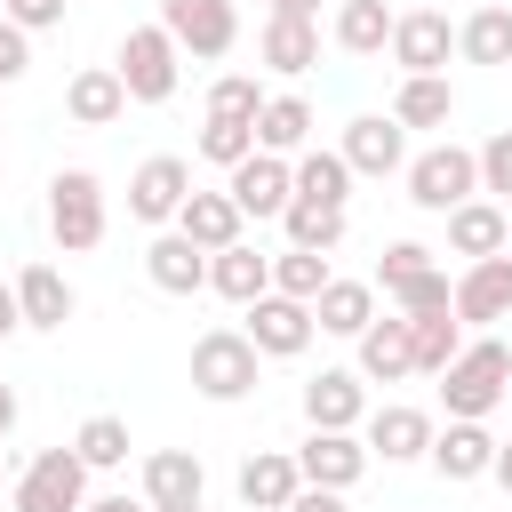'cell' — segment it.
<instances>
[{"instance_id": "obj_1", "label": "cell", "mask_w": 512, "mask_h": 512, "mask_svg": "<svg viewBox=\"0 0 512 512\" xmlns=\"http://www.w3.org/2000/svg\"><path fill=\"white\" fill-rule=\"evenodd\" d=\"M504 376H512V344L504 336H472L448 368H440V408L448 424H488L504 408Z\"/></svg>"}, {"instance_id": "obj_2", "label": "cell", "mask_w": 512, "mask_h": 512, "mask_svg": "<svg viewBox=\"0 0 512 512\" xmlns=\"http://www.w3.org/2000/svg\"><path fill=\"white\" fill-rule=\"evenodd\" d=\"M256 368H264V352H256L240 328L192 336V392H200V400H216V408L248 400V392H256Z\"/></svg>"}, {"instance_id": "obj_3", "label": "cell", "mask_w": 512, "mask_h": 512, "mask_svg": "<svg viewBox=\"0 0 512 512\" xmlns=\"http://www.w3.org/2000/svg\"><path fill=\"white\" fill-rule=\"evenodd\" d=\"M400 176H408V200H416L424 216H448V208L480 200V160H472L464 144H432V152H416Z\"/></svg>"}, {"instance_id": "obj_4", "label": "cell", "mask_w": 512, "mask_h": 512, "mask_svg": "<svg viewBox=\"0 0 512 512\" xmlns=\"http://www.w3.org/2000/svg\"><path fill=\"white\" fill-rule=\"evenodd\" d=\"M48 232H56L64 256H88L104 240V184L88 168H56V184H48Z\"/></svg>"}, {"instance_id": "obj_5", "label": "cell", "mask_w": 512, "mask_h": 512, "mask_svg": "<svg viewBox=\"0 0 512 512\" xmlns=\"http://www.w3.org/2000/svg\"><path fill=\"white\" fill-rule=\"evenodd\" d=\"M120 88H128V104H168L176 96V72H184V56H176V40L160 32V24H136L128 40H120Z\"/></svg>"}, {"instance_id": "obj_6", "label": "cell", "mask_w": 512, "mask_h": 512, "mask_svg": "<svg viewBox=\"0 0 512 512\" xmlns=\"http://www.w3.org/2000/svg\"><path fill=\"white\" fill-rule=\"evenodd\" d=\"M88 504V464L72 448H40L8 496V512H80Z\"/></svg>"}, {"instance_id": "obj_7", "label": "cell", "mask_w": 512, "mask_h": 512, "mask_svg": "<svg viewBox=\"0 0 512 512\" xmlns=\"http://www.w3.org/2000/svg\"><path fill=\"white\" fill-rule=\"evenodd\" d=\"M160 32L176 40V56H232L240 16L232 0H160Z\"/></svg>"}, {"instance_id": "obj_8", "label": "cell", "mask_w": 512, "mask_h": 512, "mask_svg": "<svg viewBox=\"0 0 512 512\" xmlns=\"http://www.w3.org/2000/svg\"><path fill=\"white\" fill-rule=\"evenodd\" d=\"M392 64H400V80H424V72H448V56H456V24L440 16V8H408V16H392Z\"/></svg>"}, {"instance_id": "obj_9", "label": "cell", "mask_w": 512, "mask_h": 512, "mask_svg": "<svg viewBox=\"0 0 512 512\" xmlns=\"http://www.w3.org/2000/svg\"><path fill=\"white\" fill-rule=\"evenodd\" d=\"M336 152H344L352 176H400V168H408V128H400L392 112H360Z\"/></svg>"}, {"instance_id": "obj_10", "label": "cell", "mask_w": 512, "mask_h": 512, "mask_svg": "<svg viewBox=\"0 0 512 512\" xmlns=\"http://www.w3.org/2000/svg\"><path fill=\"white\" fill-rule=\"evenodd\" d=\"M264 360H296L320 328H312V304H296V296H256L248 304V328H240Z\"/></svg>"}, {"instance_id": "obj_11", "label": "cell", "mask_w": 512, "mask_h": 512, "mask_svg": "<svg viewBox=\"0 0 512 512\" xmlns=\"http://www.w3.org/2000/svg\"><path fill=\"white\" fill-rule=\"evenodd\" d=\"M184 192H192V168H184L176 152H152V160L128 176V216H136V224H176Z\"/></svg>"}, {"instance_id": "obj_12", "label": "cell", "mask_w": 512, "mask_h": 512, "mask_svg": "<svg viewBox=\"0 0 512 512\" xmlns=\"http://www.w3.org/2000/svg\"><path fill=\"white\" fill-rule=\"evenodd\" d=\"M304 424H312V432H360V424H368V384H360L352 368H320V376L304 384Z\"/></svg>"}, {"instance_id": "obj_13", "label": "cell", "mask_w": 512, "mask_h": 512, "mask_svg": "<svg viewBox=\"0 0 512 512\" xmlns=\"http://www.w3.org/2000/svg\"><path fill=\"white\" fill-rule=\"evenodd\" d=\"M296 456V472H304V488H352L360 472H368V448H360V432H304V448H288Z\"/></svg>"}, {"instance_id": "obj_14", "label": "cell", "mask_w": 512, "mask_h": 512, "mask_svg": "<svg viewBox=\"0 0 512 512\" xmlns=\"http://www.w3.org/2000/svg\"><path fill=\"white\" fill-rule=\"evenodd\" d=\"M448 312H456L464 328H496V320H512V256H480V264L456 280Z\"/></svg>"}, {"instance_id": "obj_15", "label": "cell", "mask_w": 512, "mask_h": 512, "mask_svg": "<svg viewBox=\"0 0 512 512\" xmlns=\"http://www.w3.org/2000/svg\"><path fill=\"white\" fill-rule=\"evenodd\" d=\"M224 192H232V208H240V216H288V200H296V176H288V160H272V152H248V160L224 176Z\"/></svg>"}, {"instance_id": "obj_16", "label": "cell", "mask_w": 512, "mask_h": 512, "mask_svg": "<svg viewBox=\"0 0 512 512\" xmlns=\"http://www.w3.org/2000/svg\"><path fill=\"white\" fill-rule=\"evenodd\" d=\"M432 432H440V424H432L424 408H400V400H392V408H368L360 448H368V456H384V464H416V456L432 448Z\"/></svg>"}, {"instance_id": "obj_17", "label": "cell", "mask_w": 512, "mask_h": 512, "mask_svg": "<svg viewBox=\"0 0 512 512\" xmlns=\"http://www.w3.org/2000/svg\"><path fill=\"white\" fill-rule=\"evenodd\" d=\"M240 224H248V216L232 208V192H200V184H192V192H184V208H176V232H184L200 256L240 248Z\"/></svg>"}, {"instance_id": "obj_18", "label": "cell", "mask_w": 512, "mask_h": 512, "mask_svg": "<svg viewBox=\"0 0 512 512\" xmlns=\"http://www.w3.org/2000/svg\"><path fill=\"white\" fill-rule=\"evenodd\" d=\"M424 464H432L440 480H488V464H496V432H488V424H440L432 448H424Z\"/></svg>"}, {"instance_id": "obj_19", "label": "cell", "mask_w": 512, "mask_h": 512, "mask_svg": "<svg viewBox=\"0 0 512 512\" xmlns=\"http://www.w3.org/2000/svg\"><path fill=\"white\" fill-rule=\"evenodd\" d=\"M200 488H208V472H200L192 448H152L144 456V504L152 512H184V504H200Z\"/></svg>"}, {"instance_id": "obj_20", "label": "cell", "mask_w": 512, "mask_h": 512, "mask_svg": "<svg viewBox=\"0 0 512 512\" xmlns=\"http://www.w3.org/2000/svg\"><path fill=\"white\" fill-rule=\"evenodd\" d=\"M144 280H152L160 296H200V288H208V256H200V248L168 224V232L144 248Z\"/></svg>"}, {"instance_id": "obj_21", "label": "cell", "mask_w": 512, "mask_h": 512, "mask_svg": "<svg viewBox=\"0 0 512 512\" xmlns=\"http://www.w3.org/2000/svg\"><path fill=\"white\" fill-rule=\"evenodd\" d=\"M256 64H264V72H280V80L312 72V64H320V24H296V16H264V32H256Z\"/></svg>"}, {"instance_id": "obj_22", "label": "cell", "mask_w": 512, "mask_h": 512, "mask_svg": "<svg viewBox=\"0 0 512 512\" xmlns=\"http://www.w3.org/2000/svg\"><path fill=\"white\" fill-rule=\"evenodd\" d=\"M360 384H400V376H416V352H408V320H368L360 336Z\"/></svg>"}, {"instance_id": "obj_23", "label": "cell", "mask_w": 512, "mask_h": 512, "mask_svg": "<svg viewBox=\"0 0 512 512\" xmlns=\"http://www.w3.org/2000/svg\"><path fill=\"white\" fill-rule=\"evenodd\" d=\"M296 488H304V472H296L288 448H256V456L240 464V504H248V512H288Z\"/></svg>"}, {"instance_id": "obj_24", "label": "cell", "mask_w": 512, "mask_h": 512, "mask_svg": "<svg viewBox=\"0 0 512 512\" xmlns=\"http://www.w3.org/2000/svg\"><path fill=\"white\" fill-rule=\"evenodd\" d=\"M64 112H72L80 128H112V120L128 112V88H120V72H112V64H88V72H72V80H64Z\"/></svg>"}, {"instance_id": "obj_25", "label": "cell", "mask_w": 512, "mask_h": 512, "mask_svg": "<svg viewBox=\"0 0 512 512\" xmlns=\"http://www.w3.org/2000/svg\"><path fill=\"white\" fill-rule=\"evenodd\" d=\"M504 240H512V208H496V200H464V208H448V248L456 256H504Z\"/></svg>"}, {"instance_id": "obj_26", "label": "cell", "mask_w": 512, "mask_h": 512, "mask_svg": "<svg viewBox=\"0 0 512 512\" xmlns=\"http://www.w3.org/2000/svg\"><path fill=\"white\" fill-rule=\"evenodd\" d=\"M208 288L248 312L256 296H272V256H256L248 240H240V248H216V256H208Z\"/></svg>"}, {"instance_id": "obj_27", "label": "cell", "mask_w": 512, "mask_h": 512, "mask_svg": "<svg viewBox=\"0 0 512 512\" xmlns=\"http://www.w3.org/2000/svg\"><path fill=\"white\" fill-rule=\"evenodd\" d=\"M16 312H24V328H64L72 320V280L56 264H24L16 272Z\"/></svg>"}, {"instance_id": "obj_28", "label": "cell", "mask_w": 512, "mask_h": 512, "mask_svg": "<svg viewBox=\"0 0 512 512\" xmlns=\"http://www.w3.org/2000/svg\"><path fill=\"white\" fill-rule=\"evenodd\" d=\"M368 320H376V288H368V280H336V272H328V288L312 296V328H320V336H360Z\"/></svg>"}, {"instance_id": "obj_29", "label": "cell", "mask_w": 512, "mask_h": 512, "mask_svg": "<svg viewBox=\"0 0 512 512\" xmlns=\"http://www.w3.org/2000/svg\"><path fill=\"white\" fill-rule=\"evenodd\" d=\"M288 176H296V200H304V208H344V200H352V168H344V152L304 144Z\"/></svg>"}, {"instance_id": "obj_30", "label": "cell", "mask_w": 512, "mask_h": 512, "mask_svg": "<svg viewBox=\"0 0 512 512\" xmlns=\"http://www.w3.org/2000/svg\"><path fill=\"white\" fill-rule=\"evenodd\" d=\"M392 120H400V128H448V120H456V88H448V72L400 80V88H392Z\"/></svg>"}, {"instance_id": "obj_31", "label": "cell", "mask_w": 512, "mask_h": 512, "mask_svg": "<svg viewBox=\"0 0 512 512\" xmlns=\"http://www.w3.org/2000/svg\"><path fill=\"white\" fill-rule=\"evenodd\" d=\"M304 144H312V104H304V96H264V112H256V152L288 160V152H304Z\"/></svg>"}, {"instance_id": "obj_32", "label": "cell", "mask_w": 512, "mask_h": 512, "mask_svg": "<svg viewBox=\"0 0 512 512\" xmlns=\"http://www.w3.org/2000/svg\"><path fill=\"white\" fill-rule=\"evenodd\" d=\"M456 56L464 64H512V8H472L464 24H456Z\"/></svg>"}, {"instance_id": "obj_33", "label": "cell", "mask_w": 512, "mask_h": 512, "mask_svg": "<svg viewBox=\"0 0 512 512\" xmlns=\"http://www.w3.org/2000/svg\"><path fill=\"white\" fill-rule=\"evenodd\" d=\"M384 40H392L384 0H336V48L344 56H384Z\"/></svg>"}, {"instance_id": "obj_34", "label": "cell", "mask_w": 512, "mask_h": 512, "mask_svg": "<svg viewBox=\"0 0 512 512\" xmlns=\"http://www.w3.org/2000/svg\"><path fill=\"white\" fill-rule=\"evenodd\" d=\"M408 352H416V376H440V368L464 352V320H456V312H424V320H408Z\"/></svg>"}, {"instance_id": "obj_35", "label": "cell", "mask_w": 512, "mask_h": 512, "mask_svg": "<svg viewBox=\"0 0 512 512\" xmlns=\"http://www.w3.org/2000/svg\"><path fill=\"white\" fill-rule=\"evenodd\" d=\"M288 248H312V256H328V248H344V208H304V200H288Z\"/></svg>"}, {"instance_id": "obj_36", "label": "cell", "mask_w": 512, "mask_h": 512, "mask_svg": "<svg viewBox=\"0 0 512 512\" xmlns=\"http://www.w3.org/2000/svg\"><path fill=\"white\" fill-rule=\"evenodd\" d=\"M320 288H328V256H312V248H280V256H272V296L312 304Z\"/></svg>"}, {"instance_id": "obj_37", "label": "cell", "mask_w": 512, "mask_h": 512, "mask_svg": "<svg viewBox=\"0 0 512 512\" xmlns=\"http://www.w3.org/2000/svg\"><path fill=\"white\" fill-rule=\"evenodd\" d=\"M72 456H80L88 472H112V464H128V424H120V416H88V424L72 432Z\"/></svg>"}, {"instance_id": "obj_38", "label": "cell", "mask_w": 512, "mask_h": 512, "mask_svg": "<svg viewBox=\"0 0 512 512\" xmlns=\"http://www.w3.org/2000/svg\"><path fill=\"white\" fill-rule=\"evenodd\" d=\"M256 152V120H200V160H216L224 176Z\"/></svg>"}, {"instance_id": "obj_39", "label": "cell", "mask_w": 512, "mask_h": 512, "mask_svg": "<svg viewBox=\"0 0 512 512\" xmlns=\"http://www.w3.org/2000/svg\"><path fill=\"white\" fill-rule=\"evenodd\" d=\"M424 272H432V248H424V240H392V248L376 256V280H368V288L400 296V288H408V280H424Z\"/></svg>"}, {"instance_id": "obj_40", "label": "cell", "mask_w": 512, "mask_h": 512, "mask_svg": "<svg viewBox=\"0 0 512 512\" xmlns=\"http://www.w3.org/2000/svg\"><path fill=\"white\" fill-rule=\"evenodd\" d=\"M264 112V88L248 80V72H224L216 88H208V120H256Z\"/></svg>"}, {"instance_id": "obj_41", "label": "cell", "mask_w": 512, "mask_h": 512, "mask_svg": "<svg viewBox=\"0 0 512 512\" xmlns=\"http://www.w3.org/2000/svg\"><path fill=\"white\" fill-rule=\"evenodd\" d=\"M472 160H480V200H512V128H496Z\"/></svg>"}, {"instance_id": "obj_42", "label": "cell", "mask_w": 512, "mask_h": 512, "mask_svg": "<svg viewBox=\"0 0 512 512\" xmlns=\"http://www.w3.org/2000/svg\"><path fill=\"white\" fill-rule=\"evenodd\" d=\"M448 296H456V280L432 264V272H424V280H408L392 304H400V320H424V312H448Z\"/></svg>"}, {"instance_id": "obj_43", "label": "cell", "mask_w": 512, "mask_h": 512, "mask_svg": "<svg viewBox=\"0 0 512 512\" xmlns=\"http://www.w3.org/2000/svg\"><path fill=\"white\" fill-rule=\"evenodd\" d=\"M64 8H72V0H0V16H8L16 32H56Z\"/></svg>"}, {"instance_id": "obj_44", "label": "cell", "mask_w": 512, "mask_h": 512, "mask_svg": "<svg viewBox=\"0 0 512 512\" xmlns=\"http://www.w3.org/2000/svg\"><path fill=\"white\" fill-rule=\"evenodd\" d=\"M24 72H32V32H16V24L0 16V88L24 80Z\"/></svg>"}, {"instance_id": "obj_45", "label": "cell", "mask_w": 512, "mask_h": 512, "mask_svg": "<svg viewBox=\"0 0 512 512\" xmlns=\"http://www.w3.org/2000/svg\"><path fill=\"white\" fill-rule=\"evenodd\" d=\"M288 512H344V496H336V488H296Z\"/></svg>"}, {"instance_id": "obj_46", "label": "cell", "mask_w": 512, "mask_h": 512, "mask_svg": "<svg viewBox=\"0 0 512 512\" xmlns=\"http://www.w3.org/2000/svg\"><path fill=\"white\" fill-rule=\"evenodd\" d=\"M24 328V312H16V280H0V336H16Z\"/></svg>"}, {"instance_id": "obj_47", "label": "cell", "mask_w": 512, "mask_h": 512, "mask_svg": "<svg viewBox=\"0 0 512 512\" xmlns=\"http://www.w3.org/2000/svg\"><path fill=\"white\" fill-rule=\"evenodd\" d=\"M264 8H272V16H296V24H312V16H320V0H264Z\"/></svg>"}, {"instance_id": "obj_48", "label": "cell", "mask_w": 512, "mask_h": 512, "mask_svg": "<svg viewBox=\"0 0 512 512\" xmlns=\"http://www.w3.org/2000/svg\"><path fill=\"white\" fill-rule=\"evenodd\" d=\"M488 480H496V488L512 496V440H496V464H488Z\"/></svg>"}, {"instance_id": "obj_49", "label": "cell", "mask_w": 512, "mask_h": 512, "mask_svg": "<svg viewBox=\"0 0 512 512\" xmlns=\"http://www.w3.org/2000/svg\"><path fill=\"white\" fill-rule=\"evenodd\" d=\"M80 512H152V504H128V496H88Z\"/></svg>"}, {"instance_id": "obj_50", "label": "cell", "mask_w": 512, "mask_h": 512, "mask_svg": "<svg viewBox=\"0 0 512 512\" xmlns=\"http://www.w3.org/2000/svg\"><path fill=\"white\" fill-rule=\"evenodd\" d=\"M8 424H16V392L0 384V432H8Z\"/></svg>"}, {"instance_id": "obj_51", "label": "cell", "mask_w": 512, "mask_h": 512, "mask_svg": "<svg viewBox=\"0 0 512 512\" xmlns=\"http://www.w3.org/2000/svg\"><path fill=\"white\" fill-rule=\"evenodd\" d=\"M184 512H208V504H184Z\"/></svg>"}, {"instance_id": "obj_52", "label": "cell", "mask_w": 512, "mask_h": 512, "mask_svg": "<svg viewBox=\"0 0 512 512\" xmlns=\"http://www.w3.org/2000/svg\"><path fill=\"white\" fill-rule=\"evenodd\" d=\"M504 400H512V376H504Z\"/></svg>"}, {"instance_id": "obj_53", "label": "cell", "mask_w": 512, "mask_h": 512, "mask_svg": "<svg viewBox=\"0 0 512 512\" xmlns=\"http://www.w3.org/2000/svg\"><path fill=\"white\" fill-rule=\"evenodd\" d=\"M0 440H8V432H0Z\"/></svg>"}, {"instance_id": "obj_54", "label": "cell", "mask_w": 512, "mask_h": 512, "mask_svg": "<svg viewBox=\"0 0 512 512\" xmlns=\"http://www.w3.org/2000/svg\"><path fill=\"white\" fill-rule=\"evenodd\" d=\"M504 248H512V240H504Z\"/></svg>"}]
</instances>
